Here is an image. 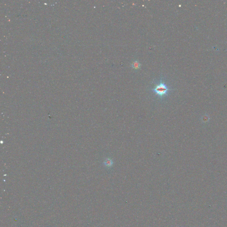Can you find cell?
Segmentation results:
<instances>
[{"mask_svg": "<svg viewBox=\"0 0 227 227\" xmlns=\"http://www.w3.org/2000/svg\"><path fill=\"white\" fill-rule=\"evenodd\" d=\"M152 90L159 97L163 98L168 94L170 89L164 82H161L160 83L156 85L155 87L152 89Z\"/></svg>", "mask_w": 227, "mask_h": 227, "instance_id": "6da1fadb", "label": "cell"}, {"mask_svg": "<svg viewBox=\"0 0 227 227\" xmlns=\"http://www.w3.org/2000/svg\"><path fill=\"white\" fill-rule=\"evenodd\" d=\"M114 162L112 159L110 158H106L104 161V165L106 167L111 168L113 166Z\"/></svg>", "mask_w": 227, "mask_h": 227, "instance_id": "7a4b0ae2", "label": "cell"}, {"mask_svg": "<svg viewBox=\"0 0 227 227\" xmlns=\"http://www.w3.org/2000/svg\"><path fill=\"white\" fill-rule=\"evenodd\" d=\"M141 64L139 63V61H134L133 63L132 64V67L133 69H139L140 68Z\"/></svg>", "mask_w": 227, "mask_h": 227, "instance_id": "3957f363", "label": "cell"}]
</instances>
